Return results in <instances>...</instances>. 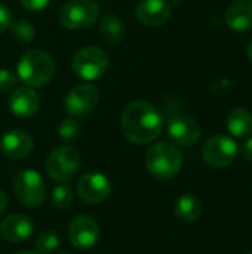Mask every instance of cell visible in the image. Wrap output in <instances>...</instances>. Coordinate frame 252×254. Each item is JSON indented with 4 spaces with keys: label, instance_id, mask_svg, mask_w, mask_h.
I'll return each instance as SVG.
<instances>
[{
    "label": "cell",
    "instance_id": "obj_22",
    "mask_svg": "<svg viewBox=\"0 0 252 254\" xmlns=\"http://www.w3.org/2000/svg\"><path fill=\"white\" fill-rule=\"evenodd\" d=\"M59 246V237L55 231H42L34 243V247L39 254L53 253Z\"/></svg>",
    "mask_w": 252,
    "mask_h": 254
},
{
    "label": "cell",
    "instance_id": "obj_23",
    "mask_svg": "<svg viewBox=\"0 0 252 254\" xmlns=\"http://www.w3.org/2000/svg\"><path fill=\"white\" fill-rule=\"evenodd\" d=\"M52 205L56 210H67L73 204V190L68 185H58L50 195Z\"/></svg>",
    "mask_w": 252,
    "mask_h": 254
},
{
    "label": "cell",
    "instance_id": "obj_1",
    "mask_svg": "<svg viewBox=\"0 0 252 254\" xmlns=\"http://www.w3.org/2000/svg\"><path fill=\"white\" fill-rule=\"evenodd\" d=\"M120 125L128 141L144 146L160 135L163 129V116L153 104L137 100L131 101L123 109Z\"/></svg>",
    "mask_w": 252,
    "mask_h": 254
},
{
    "label": "cell",
    "instance_id": "obj_33",
    "mask_svg": "<svg viewBox=\"0 0 252 254\" xmlns=\"http://www.w3.org/2000/svg\"><path fill=\"white\" fill-rule=\"evenodd\" d=\"M248 254H252V252H250V253H248Z\"/></svg>",
    "mask_w": 252,
    "mask_h": 254
},
{
    "label": "cell",
    "instance_id": "obj_26",
    "mask_svg": "<svg viewBox=\"0 0 252 254\" xmlns=\"http://www.w3.org/2000/svg\"><path fill=\"white\" fill-rule=\"evenodd\" d=\"M12 24V12L10 9L0 1V33L7 30Z\"/></svg>",
    "mask_w": 252,
    "mask_h": 254
},
{
    "label": "cell",
    "instance_id": "obj_19",
    "mask_svg": "<svg viewBox=\"0 0 252 254\" xmlns=\"http://www.w3.org/2000/svg\"><path fill=\"white\" fill-rule=\"evenodd\" d=\"M227 129L238 138H245L252 134V115L242 107H236L227 115Z\"/></svg>",
    "mask_w": 252,
    "mask_h": 254
},
{
    "label": "cell",
    "instance_id": "obj_8",
    "mask_svg": "<svg viewBox=\"0 0 252 254\" xmlns=\"http://www.w3.org/2000/svg\"><path fill=\"white\" fill-rule=\"evenodd\" d=\"M238 155V144L227 135H212L202 149L203 161L212 168L229 167Z\"/></svg>",
    "mask_w": 252,
    "mask_h": 254
},
{
    "label": "cell",
    "instance_id": "obj_24",
    "mask_svg": "<svg viewBox=\"0 0 252 254\" xmlns=\"http://www.w3.org/2000/svg\"><path fill=\"white\" fill-rule=\"evenodd\" d=\"M80 125L73 118H65L58 125V137L64 141H73L79 137Z\"/></svg>",
    "mask_w": 252,
    "mask_h": 254
},
{
    "label": "cell",
    "instance_id": "obj_7",
    "mask_svg": "<svg viewBox=\"0 0 252 254\" xmlns=\"http://www.w3.org/2000/svg\"><path fill=\"white\" fill-rule=\"evenodd\" d=\"M80 167V153L73 146H59L46 161V173L55 182H68Z\"/></svg>",
    "mask_w": 252,
    "mask_h": 254
},
{
    "label": "cell",
    "instance_id": "obj_10",
    "mask_svg": "<svg viewBox=\"0 0 252 254\" xmlns=\"http://www.w3.org/2000/svg\"><path fill=\"white\" fill-rule=\"evenodd\" d=\"M77 195L88 204L104 202L111 193L110 180L101 173H88L77 182Z\"/></svg>",
    "mask_w": 252,
    "mask_h": 254
},
{
    "label": "cell",
    "instance_id": "obj_18",
    "mask_svg": "<svg viewBox=\"0 0 252 254\" xmlns=\"http://www.w3.org/2000/svg\"><path fill=\"white\" fill-rule=\"evenodd\" d=\"M174 213L178 220L184 223L196 222L202 214V204L199 198L193 193H183L178 196L174 205Z\"/></svg>",
    "mask_w": 252,
    "mask_h": 254
},
{
    "label": "cell",
    "instance_id": "obj_4",
    "mask_svg": "<svg viewBox=\"0 0 252 254\" xmlns=\"http://www.w3.org/2000/svg\"><path fill=\"white\" fill-rule=\"evenodd\" d=\"M100 15V6L95 0H68L58 13V21L70 30L92 27Z\"/></svg>",
    "mask_w": 252,
    "mask_h": 254
},
{
    "label": "cell",
    "instance_id": "obj_27",
    "mask_svg": "<svg viewBox=\"0 0 252 254\" xmlns=\"http://www.w3.org/2000/svg\"><path fill=\"white\" fill-rule=\"evenodd\" d=\"M19 1L24 9H27L30 12H40L49 4L50 0H19Z\"/></svg>",
    "mask_w": 252,
    "mask_h": 254
},
{
    "label": "cell",
    "instance_id": "obj_3",
    "mask_svg": "<svg viewBox=\"0 0 252 254\" xmlns=\"http://www.w3.org/2000/svg\"><path fill=\"white\" fill-rule=\"evenodd\" d=\"M183 164V156L178 147L172 143L160 141L151 146L146 155V167L149 173L160 180L172 179L178 174Z\"/></svg>",
    "mask_w": 252,
    "mask_h": 254
},
{
    "label": "cell",
    "instance_id": "obj_2",
    "mask_svg": "<svg viewBox=\"0 0 252 254\" xmlns=\"http://www.w3.org/2000/svg\"><path fill=\"white\" fill-rule=\"evenodd\" d=\"M53 58L42 49L27 51L16 67L18 77L30 88H39L49 83L55 74Z\"/></svg>",
    "mask_w": 252,
    "mask_h": 254
},
{
    "label": "cell",
    "instance_id": "obj_13",
    "mask_svg": "<svg viewBox=\"0 0 252 254\" xmlns=\"http://www.w3.org/2000/svg\"><path fill=\"white\" fill-rule=\"evenodd\" d=\"M7 106L10 113H13L18 118L27 119L36 115L40 106V100L37 92L30 86H19L13 89V92L9 95Z\"/></svg>",
    "mask_w": 252,
    "mask_h": 254
},
{
    "label": "cell",
    "instance_id": "obj_5",
    "mask_svg": "<svg viewBox=\"0 0 252 254\" xmlns=\"http://www.w3.org/2000/svg\"><path fill=\"white\" fill-rule=\"evenodd\" d=\"M13 192L16 199L28 208H36L46 198V186L42 176L34 170H22L13 179Z\"/></svg>",
    "mask_w": 252,
    "mask_h": 254
},
{
    "label": "cell",
    "instance_id": "obj_15",
    "mask_svg": "<svg viewBox=\"0 0 252 254\" xmlns=\"http://www.w3.org/2000/svg\"><path fill=\"white\" fill-rule=\"evenodd\" d=\"M137 19L149 27L165 24L171 16V4L166 0H141L135 9Z\"/></svg>",
    "mask_w": 252,
    "mask_h": 254
},
{
    "label": "cell",
    "instance_id": "obj_30",
    "mask_svg": "<svg viewBox=\"0 0 252 254\" xmlns=\"http://www.w3.org/2000/svg\"><path fill=\"white\" fill-rule=\"evenodd\" d=\"M245 52H247V57L252 61V40L247 45V51H245Z\"/></svg>",
    "mask_w": 252,
    "mask_h": 254
},
{
    "label": "cell",
    "instance_id": "obj_28",
    "mask_svg": "<svg viewBox=\"0 0 252 254\" xmlns=\"http://www.w3.org/2000/svg\"><path fill=\"white\" fill-rule=\"evenodd\" d=\"M242 155H244L245 159H248V161H251L252 162V137L251 138H248V140L244 143V146H242Z\"/></svg>",
    "mask_w": 252,
    "mask_h": 254
},
{
    "label": "cell",
    "instance_id": "obj_21",
    "mask_svg": "<svg viewBox=\"0 0 252 254\" xmlns=\"http://www.w3.org/2000/svg\"><path fill=\"white\" fill-rule=\"evenodd\" d=\"M10 36L19 42V43H30L34 39L36 30L33 27V24L27 19H18V21H12L10 24Z\"/></svg>",
    "mask_w": 252,
    "mask_h": 254
},
{
    "label": "cell",
    "instance_id": "obj_16",
    "mask_svg": "<svg viewBox=\"0 0 252 254\" xmlns=\"http://www.w3.org/2000/svg\"><path fill=\"white\" fill-rule=\"evenodd\" d=\"M33 234V223L27 216L12 214L1 220L0 223V235L9 243H24Z\"/></svg>",
    "mask_w": 252,
    "mask_h": 254
},
{
    "label": "cell",
    "instance_id": "obj_20",
    "mask_svg": "<svg viewBox=\"0 0 252 254\" xmlns=\"http://www.w3.org/2000/svg\"><path fill=\"white\" fill-rule=\"evenodd\" d=\"M100 31H101L102 39L107 43H110V45H117V43L123 42L125 34H126L123 21L119 16L113 15V13H107L101 19V22H100Z\"/></svg>",
    "mask_w": 252,
    "mask_h": 254
},
{
    "label": "cell",
    "instance_id": "obj_11",
    "mask_svg": "<svg viewBox=\"0 0 252 254\" xmlns=\"http://www.w3.org/2000/svg\"><path fill=\"white\" fill-rule=\"evenodd\" d=\"M166 131L169 138L183 147H190L201 138V127L187 115H174L169 118Z\"/></svg>",
    "mask_w": 252,
    "mask_h": 254
},
{
    "label": "cell",
    "instance_id": "obj_29",
    "mask_svg": "<svg viewBox=\"0 0 252 254\" xmlns=\"http://www.w3.org/2000/svg\"><path fill=\"white\" fill-rule=\"evenodd\" d=\"M6 207H7V198H6L4 192L0 190V214L6 210Z\"/></svg>",
    "mask_w": 252,
    "mask_h": 254
},
{
    "label": "cell",
    "instance_id": "obj_25",
    "mask_svg": "<svg viewBox=\"0 0 252 254\" xmlns=\"http://www.w3.org/2000/svg\"><path fill=\"white\" fill-rule=\"evenodd\" d=\"M16 83V74L9 68H0V94L9 92Z\"/></svg>",
    "mask_w": 252,
    "mask_h": 254
},
{
    "label": "cell",
    "instance_id": "obj_32",
    "mask_svg": "<svg viewBox=\"0 0 252 254\" xmlns=\"http://www.w3.org/2000/svg\"><path fill=\"white\" fill-rule=\"evenodd\" d=\"M58 254H70V253H58Z\"/></svg>",
    "mask_w": 252,
    "mask_h": 254
},
{
    "label": "cell",
    "instance_id": "obj_6",
    "mask_svg": "<svg viewBox=\"0 0 252 254\" xmlns=\"http://www.w3.org/2000/svg\"><path fill=\"white\" fill-rule=\"evenodd\" d=\"M71 68L83 80H95L108 68L107 54L95 46H86L77 51L71 60Z\"/></svg>",
    "mask_w": 252,
    "mask_h": 254
},
{
    "label": "cell",
    "instance_id": "obj_31",
    "mask_svg": "<svg viewBox=\"0 0 252 254\" xmlns=\"http://www.w3.org/2000/svg\"><path fill=\"white\" fill-rule=\"evenodd\" d=\"M16 254H39V253H36V252H30V250H24V252H18Z\"/></svg>",
    "mask_w": 252,
    "mask_h": 254
},
{
    "label": "cell",
    "instance_id": "obj_12",
    "mask_svg": "<svg viewBox=\"0 0 252 254\" xmlns=\"http://www.w3.org/2000/svg\"><path fill=\"white\" fill-rule=\"evenodd\" d=\"M70 243L80 250L92 249L100 238V226L91 216H77L68 228Z\"/></svg>",
    "mask_w": 252,
    "mask_h": 254
},
{
    "label": "cell",
    "instance_id": "obj_17",
    "mask_svg": "<svg viewBox=\"0 0 252 254\" xmlns=\"http://www.w3.org/2000/svg\"><path fill=\"white\" fill-rule=\"evenodd\" d=\"M226 24L233 31H248L252 28V0H235L226 12Z\"/></svg>",
    "mask_w": 252,
    "mask_h": 254
},
{
    "label": "cell",
    "instance_id": "obj_9",
    "mask_svg": "<svg viewBox=\"0 0 252 254\" xmlns=\"http://www.w3.org/2000/svg\"><path fill=\"white\" fill-rule=\"evenodd\" d=\"M98 98L100 92L95 85L82 83L68 91L64 100V107L71 118H82L94 110L98 103Z\"/></svg>",
    "mask_w": 252,
    "mask_h": 254
},
{
    "label": "cell",
    "instance_id": "obj_14",
    "mask_svg": "<svg viewBox=\"0 0 252 254\" xmlns=\"http://www.w3.org/2000/svg\"><path fill=\"white\" fill-rule=\"evenodd\" d=\"M33 138L21 129H10L0 138V150L10 159H24L33 152Z\"/></svg>",
    "mask_w": 252,
    "mask_h": 254
}]
</instances>
